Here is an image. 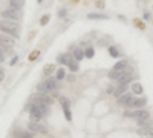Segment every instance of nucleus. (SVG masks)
Returning <instances> with one entry per match:
<instances>
[{"mask_svg":"<svg viewBox=\"0 0 153 138\" xmlns=\"http://www.w3.org/2000/svg\"><path fill=\"white\" fill-rule=\"evenodd\" d=\"M26 109L29 110V114H31V120H32V121H40L43 115H46V114L49 112L48 104L40 103V101H37L35 104H29Z\"/></svg>","mask_w":153,"mask_h":138,"instance_id":"f257e3e1","label":"nucleus"},{"mask_svg":"<svg viewBox=\"0 0 153 138\" xmlns=\"http://www.w3.org/2000/svg\"><path fill=\"white\" fill-rule=\"evenodd\" d=\"M0 31L6 32L8 35H14V38L20 37V28L15 22L11 20H0Z\"/></svg>","mask_w":153,"mask_h":138,"instance_id":"f03ea898","label":"nucleus"},{"mask_svg":"<svg viewBox=\"0 0 153 138\" xmlns=\"http://www.w3.org/2000/svg\"><path fill=\"white\" fill-rule=\"evenodd\" d=\"M55 89H58V80L57 78H49L44 83L37 86V91L42 92V94H49L51 91H55Z\"/></svg>","mask_w":153,"mask_h":138,"instance_id":"7ed1b4c3","label":"nucleus"},{"mask_svg":"<svg viewBox=\"0 0 153 138\" xmlns=\"http://www.w3.org/2000/svg\"><path fill=\"white\" fill-rule=\"evenodd\" d=\"M0 14H2V17H5L6 20H19L20 17H21V11L20 9H15V8H6V9H3L2 12H0Z\"/></svg>","mask_w":153,"mask_h":138,"instance_id":"20e7f679","label":"nucleus"},{"mask_svg":"<svg viewBox=\"0 0 153 138\" xmlns=\"http://www.w3.org/2000/svg\"><path fill=\"white\" fill-rule=\"evenodd\" d=\"M127 118H133L136 120V121H139V120H144V118H150V114H148V110H144V109H135L132 110V112H125L124 114Z\"/></svg>","mask_w":153,"mask_h":138,"instance_id":"39448f33","label":"nucleus"},{"mask_svg":"<svg viewBox=\"0 0 153 138\" xmlns=\"http://www.w3.org/2000/svg\"><path fill=\"white\" fill-rule=\"evenodd\" d=\"M15 44V40L12 38V37H9L8 34H0V46L2 48H12Z\"/></svg>","mask_w":153,"mask_h":138,"instance_id":"423d86ee","label":"nucleus"},{"mask_svg":"<svg viewBox=\"0 0 153 138\" xmlns=\"http://www.w3.org/2000/svg\"><path fill=\"white\" fill-rule=\"evenodd\" d=\"M147 104V98H144V97H141V98H133L130 103L125 106V108H132V109H141L142 106Z\"/></svg>","mask_w":153,"mask_h":138,"instance_id":"0eeeda50","label":"nucleus"},{"mask_svg":"<svg viewBox=\"0 0 153 138\" xmlns=\"http://www.w3.org/2000/svg\"><path fill=\"white\" fill-rule=\"evenodd\" d=\"M133 98H135V97H133L132 94H127V92H125V94L119 95L118 98H116V101H118V104H119V106H124V108H125V106H127Z\"/></svg>","mask_w":153,"mask_h":138,"instance_id":"6e6552de","label":"nucleus"},{"mask_svg":"<svg viewBox=\"0 0 153 138\" xmlns=\"http://www.w3.org/2000/svg\"><path fill=\"white\" fill-rule=\"evenodd\" d=\"M29 131H32V132H38V133H46V127L43 126V124H40L38 121H32L29 124Z\"/></svg>","mask_w":153,"mask_h":138,"instance_id":"1a4fd4ad","label":"nucleus"},{"mask_svg":"<svg viewBox=\"0 0 153 138\" xmlns=\"http://www.w3.org/2000/svg\"><path fill=\"white\" fill-rule=\"evenodd\" d=\"M138 133H139V135H144V137L153 138V126H142V127H139Z\"/></svg>","mask_w":153,"mask_h":138,"instance_id":"9d476101","label":"nucleus"},{"mask_svg":"<svg viewBox=\"0 0 153 138\" xmlns=\"http://www.w3.org/2000/svg\"><path fill=\"white\" fill-rule=\"evenodd\" d=\"M14 138H34V133L25 132V131H17V132H14Z\"/></svg>","mask_w":153,"mask_h":138,"instance_id":"9b49d317","label":"nucleus"},{"mask_svg":"<svg viewBox=\"0 0 153 138\" xmlns=\"http://www.w3.org/2000/svg\"><path fill=\"white\" fill-rule=\"evenodd\" d=\"M125 89H127V84H119L118 83V86H116V89H115V97L118 98L119 95H123V94H125Z\"/></svg>","mask_w":153,"mask_h":138,"instance_id":"f8f14e48","label":"nucleus"},{"mask_svg":"<svg viewBox=\"0 0 153 138\" xmlns=\"http://www.w3.org/2000/svg\"><path fill=\"white\" fill-rule=\"evenodd\" d=\"M67 66H69V69L72 71V72H76V71H78V61L74 60V57H70V59H69Z\"/></svg>","mask_w":153,"mask_h":138,"instance_id":"ddd939ff","label":"nucleus"},{"mask_svg":"<svg viewBox=\"0 0 153 138\" xmlns=\"http://www.w3.org/2000/svg\"><path fill=\"white\" fill-rule=\"evenodd\" d=\"M72 57H74L76 61H81L84 59V52L80 49V48H75V49H74V55H72Z\"/></svg>","mask_w":153,"mask_h":138,"instance_id":"4468645a","label":"nucleus"},{"mask_svg":"<svg viewBox=\"0 0 153 138\" xmlns=\"http://www.w3.org/2000/svg\"><path fill=\"white\" fill-rule=\"evenodd\" d=\"M25 5V0H9V6L15 8V9H20Z\"/></svg>","mask_w":153,"mask_h":138,"instance_id":"2eb2a0df","label":"nucleus"},{"mask_svg":"<svg viewBox=\"0 0 153 138\" xmlns=\"http://www.w3.org/2000/svg\"><path fill=\"white\" fill-rule=\"evenodd\" d=\"M125 68H129V65H127V61L125 60H121V61H118L113 68H112V71H123V69H125Z\"/></svg>","mask_w":153,"mask_h":138,"instance_id":"dca6fc26","label":"nucleus"},{"mask_svg":"<svg viewBox=\"0 0 153 138\" xmlns=\"http://www.w3.org/2000/svg\"><path fill=\"white\" fill-rule=\"evenodd\" d=\"M72 55H69V54H63V55H58L57 57V61L60 65H67V61H69V59H70Z\"/></svg>","mask_w":153,"mask_h":138,"instance_id":"f3484780","label":"nucleus"},{"mask_svg":"<svg viewBox=\"0 0 153 138\" xmlns=\"http://www.w3.org/2000/svg\"><path fill=\"white\" fill-rule=\"evenodd\" d=\"M132 78H133V74L130 72V74H127V75H124L123 78H119L118 83H119V84H129L130 81H132Z\"/></svg>","mask_w":153,"mask_h":138,"instance_id":"a211bd4d","label":"nucleus"},{"mask_svg":"<svg viewBox=\"0 0 153 138\" xmlns=\"http://www.w3.org/2000/svg\"><path fill=\"white\" fill-rule=\"evenodd\" d=\"M132 92H133V94H136V95H141V94H142V86H141V83H133V84H132Z\"/></svg>","mask_w":153,"mask_h":138,"instance_id":"6ab92c4d","label":"nucleus"},{"mask_svg":"<svg viewBox=\"0 0 153 138\" xmlns=\"http://www.w3.org/2000/svg\"><path fill=\"white\" fill-rule=\"evenodd\" d=\"M87 19H97V20H107V15L106 14H89Z\"/></svg>","mask_w":153,"mask_h":138,"instance_id":"aec40b11","label":"nucleus"},{"mask_svg":"<svg viewBox=\"0 0 153 138\" xmlns=\"http://www.w3.org/2000/svg\"><path fill=\"white\" fill-rule=\"evenodd\" d=\"M109 54H110V57H113V59H118L119 57V52L115 46H109Z\"/></svg>","mask_w":153,"mask_h":138,"instance_id":"412c9836","label":"nucleus"},{"mask_svg":"<svg viewBox=\"0 0 153 138\" xmlns=\"http://www.w3.org/2000/svg\"><path fill=\"white\" fill-rule=\"evenodd\" d=\"M93 54H95L93 48H86V51H84V57H86V59H92Z\"/></svg>","mask_w":153,"mask_h":138,"instance_id":"4be33fe9","label":"nucleus"},{"mask_svg":"<svg viewBox=\"0 0 153 138\" xmlns=\"http://www.w3.org/2000/svg\"><path fill=\"white\" fill-rule=\"evenodd\" d=\"M54 69H55V66H54V65H46V66H44V75L52 74Z\"/></svg>","mask_w":153,"mask_h":138,"instance_id":"5701e85b","label":"nucleus"},{"mask_svg":"<svg viewBox=\"0 0 153 138\" xmlns=\"http://www.w3.org/2000/svg\"><path fill=\"white\" fill-rule=\"evenodd\" d=\"M38 55H40V51H32L28 59H29V61H34V60H37V59H38Z\"/></svg>","mask_w":153,"mask_h":138,"instance_id":"b1692460","label":"nucleus"},{"mask_svg":"<svg viewBox=\"0 0 153 138\" xmlns=\"http://www.w3.org/2000/svg\"><path fill=\"white\" fill-rule=\"evenodd\" d=\"M64 77H66L64 69H63V68H61V69H58V71H57V77H55V78H57V80H63Z\"/></svg>","mask_w":153,"mask_h":138,"instance_id":"393cba45","label":"nucleus"},{"mask_svg":"<svg viewBox=\"0 0 153 138\" xmlns=\"http://www.w3.org/2000/svg\"><path fill=\"white\" fill-rule=\"evenodd\" d=\"M60 101H61V104H63V109H69V100H67V98H64V97H61V98H60Z\"/></svg>","mask_w":153,"mask_h":138,"instance_id":"a878e982","label":"nucleus"},{"mask_svg":"<svg viewBox=\"0 0 153 138\" xmlns=\"http://www.w3.org/2000/svg\"><path fill=\"white\" fill-rule=\"evenodd\" d=\"M49 20H51V17H49L48 14H46V15H43V17H42V20H40V25H42V26L48 25V23H49Z\"/></svg>","mask_w":153,"mask_h":138,"instance_id":"bb28decb","label":"nucleus"},{"mask_svg":"<svg viewBox=\"0 0 153 138\" xmlns=\"http://www.w3.org/2000/svg\"><path fill=\"white\" fill-rule=\"evenodd\" d=\"M135 25H136V26H138L139 29H144V28H146V26H144V23H142V22H141V20H138V19H135Z\"/></svg>","mask_w":153,"mask_h":138,"instance_id":"cd10ccee","label":"nucleus"},{"mask_svg":"<svg viewBox=\"0 0 153 138\" xmlns=\"http://www.w3.org/2000/svg\"><path fill=\"white\" fill-rule=\"evenodd\" d=\"M66 14H67V11H66V9H60V11L57 12V15L60 17V19H61V17H64Z\"/></svg>","mask_w":153,"mask_h":138,"instance_id":"c85d7f7f","label":"nucleus"},{"mask_svg":"<svg viewBox=\"0 0 153 138\" xmlns=\"http://www.w3.org/2000/svg\"><path fill=\"white\" fill-rule=\"evenodd\" d=\"M97 6L100 8V9H103V8H104V0H97Z\"/></svg>","mask_w":153,"mask_h":138,"instance_id":"c756f323","label":"nucleus"},{"mask_svg":"<svg viewBox=\"0 0 153 138\" xmlns=\"http://www.w3.org/2000/svg\"><path fill=\"white\" fill-rule=\"evenodd\" d=\"M2 61H5V54H3V51L0 49V63H2Z\"/></svg>","mask_w":153,"mask_h":138,"instance_id":"7c9ffc66","label":"nucleus"},{"mask_svg":"<svg viewBox=\"0 0 153 138\" xmlns=\"http://www.w3.org/2000/svg\"><path fill=\"white\" fill-rule=\"evenodd\" d=\"M17 60H19V57H14V59H12V60L9 61V65H11V66H14V65L17 63Z\"/></svg>","mask_w":153,"mask_h":138,"instance_id":"2f4dec72","label":"nucleus"},{"mask_svg":"<svg viewBox=\"0 0 153 138\" xmlns=\"http://www.w3.org/2000/svg\"><path fill=\"white\" fill-rule=\"evenodd\" d=\"M64 114H66V118H67V120H69V121H70L72 118H70V112H69V109H66V110H64Z\"/></svg>","mask_w":153,"mask_h":138,"instance_id":"473e14b6","label":"nucleus"},{"mask_svg":"<svg viewBox=\"0 0 153 138\" xmlns=\"http://www.w3.org/2000/svg\"><path fill=\"white\" fill-rule=\"evenodd\" d=\"M144 20H146V22H148V20H150V14H147V12H144Z\"/></svg>","mask_w":153,"mask_h":138,"instance_id":"72a5a7b5","label":"nucleus"},{"mask_svg":"<svg viewBox=\"0 0 153 138\" xmlns=\"http://www.w3.org/2000/svg\"><path fill=\"white\" fill-rule=\"evenodd\" d=\"M3 77H5V75H3V72H2V71H0V81H2V80H3Z\"/></svg>","mask_w":153,"mask_h":138,"instance_id":"f704fd0d","label":"nucleus"},{"mask_svg":"<svg viewBox=\"0 0 153 138\" xmlns=\"http://www.w3.org/2000/svg\"><path fill=\"white\" fill-rule=\"evenodd\" d=\"M43 2V0H37V3H42Z\"/></svg>","mask_w":153,"mask_h":138,"instance_id":"c9c22d12","label":"nucleus"}]
</instances>
